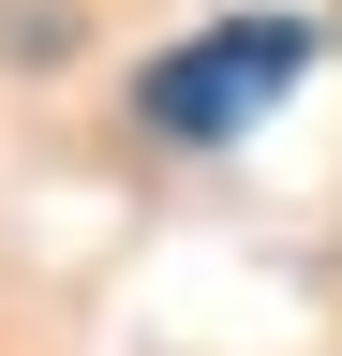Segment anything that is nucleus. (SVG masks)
<instances>
[{"instance_id":"obj_1","label":"nucleus","mask_w":342,"mask_h":356,"mask_svg":"<svg viewBox=\"0 0 342 356\" xmlns=\"http://www.w3.org/2000/svg\"><path fill=\"white\" fill-rule=\"evenodd\" d=\"M313 44H327L313 15H208V30L164 44V60H134V134H164V149H238V134L313 74Z\"/></svg>"}]
</instances>
